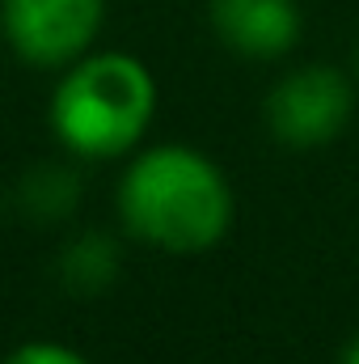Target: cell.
<instances>
[{"mask_svg": "<svg viewBox=\"0 0 359 364\" xmlns=\"http://www.w3.org/2000/svg\"><path fill=\"white\" fill-rule=\"evenodd\" d=\"M123 225L165 250V255H203L233 225V191L224 170L186 144L144 149L118 182Z\"/></svg>", "mask_w": 359, "mask_h": 364, "instance_id": "1", "label": "cell"}, {"mask_svg": "<svg viewBox=\"0 0 359 364\" xmlns=\"http://www.w3.org/2000/svg\"><path fill=\"white\" fill-rule=\"evenodd\" d=\"M157 114L153 73L123 51L81 55L51 93V127L64 149L106 161L131 153Z\"/></svg>", "mask_w": 359, "mask_h": 364, "instance_id": "2", "label": "cell"}, {"mask_svg": "<svg viewBox=\"0 0 359 364\" xmlns=\"http://www.w3.org/2000/svg\"><path fill=\"white\" fill-rule=\"evenodd\" d=\"M355 106V90L347 73L330 64H309L287 73L267 97V123L270 136L287 149H317L330 144Z\"/></svg>", "mask_w": 359, "mask_h": 364, "instance_id": "3", "label": "cell"}, {"mask_svg": "<svg viewBox=\"0 0 359 364\" xmlns=\"http://www.w3.org/2000/svg\"><path fill=\"white\" fill-rule=\"evenodd\" d=\"M106 0H0L9 47L34 68H60L89 51Z\"/></svg>", "mask_w": 359, "mask_h": 364, "instance_id": "4", "label": "cell"}, {"mask_svg": "<svg viewBox=\"0 0 359 364\" xmlns=\"http://www.w3.org/2000/svg\"><path fill=\"white\" fill-rule=\"evenodd\" d=\"M216 34L245 60H279L300 38L296 0H211Z\"/></svg>", "mask_w": 359, "mask_h": 364, "instance_id": "5", "label": "cell"}, {"mask_svg": "<svg viewBox=\"0 0 359 364\" xmlns=\"http://www.w3.org/2000/svg\"><path fill=\"white\" fill-rule=\"evenodd\" d=\"M118 272V246L106 233H85L72 246H64L60 259V279L72 292H101Z\"/></svg>", "mask_w": 359, "mask_h": 364, "instance_id": "6", "label": "cell"}, {"mask_svg": "<svg viewBox=\"0 0 359 364\" xmlns=\"http://www.w3.org/2000/svg\"><path fill=\"white\" fill-rule=\"evenodd\" d=\"M26 203L34 216H68L77 203V178L60 166H43L26 178Z\"/></svg>", "mask_w": 359, "mask_h": 364, "instance_id": "7", "label": "cell"}, {"mask_svg": "<svg viewBox=\"0 0 359 364\" xmlns=\"http://www.w3.org/2000/svg\"><path fill=\"white\" fill-rule=\"evenodd\" d=\"M0 364H89L77 348L68 343H55V339H34V343H21L13 348Z\"/></svg>", "mask_w": 359, "mask_h": 364, "instance_id": "8", "label": "cell"}, {"mask_svg": "<svg viewBox=\"0 0 359 364\" xmlns=\"http://www.w3.org/2000/svg\"><path fill=\"white\" fill-rule=\"evenodd\" d=\"M338 364H359V335L343 348V356H338Z\"/></svg>", "mask_w": 359, "mask_h": 364, "instance_id": "9", "label": "cell"}]
</instances>
